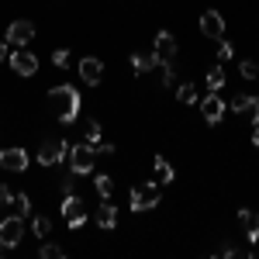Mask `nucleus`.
<instances>
[{"instance_id":"9d476101","label":"nucleus","mask_w":259,"mask_h":259,"mask_svg":"<svg viewBox=\"0 0 259 259\" xmlns=\"http://www.w3.org/2000/svg\"><path fill=\"white\" fill-rule=\"evenodd\" d=\"M11 69L18 73V76H35L38 73V59H35V52H28V49H18V52H11Z\"/></svg>"},{"instance_id":"c85d7f7f","label":"nucleus","mask_w":259,"mask_h":259,"mask_svg":"<svg viewBox=\"0 0 259 259\" xmlns=\"http://www.w3.org/2000/svg\"><path fill=\"white\" fill-rule=\"evenodd\" d=\"M87 142H90V145H97V142H100V124H97V121H87Z\"/></svg>"},{"instance_id":"20e7f679","label":"nucleus","mask_w":259,"mask_h":259,"mask_svg":"<svg viewBox=\"0 0 259 259\" xmlns=\"http://www.w3.org/2000/svg\"><path fill=\"white\" fill-rule=\"evenodd\" d=\"M21 239H24V218L21 214L0 218V242H4V249H18Z\"/></svg>"},{"instance_id":"ddd939ff","label":"nucleus","mask_w":259,"mask_h":259,"mask_svg":"<svg viewBox=\"0 0 259 259\" xmlns=\"http://www.w3.org/2000/svg\"><path fill=\"white\" fill-rule=\"evenodd\" d=\"M152 52H156L159 62H173L177 59V38H173L169 31H159V35L152 38Z\"/></svg>"},{"instance_id":"f03ea898","label":"nucleus","mask_w":259,"mask_h":259,"mask_svg":"<svg viewBox=\"0 0 259 259\" xmlns=\"http://www.w3.org/2000/svg\"><path fill=\"white\" fill-rule=\"evenodd\" d=\"M66 162H69V169L76 173V177H87V173H94V162H97V152H94V145L90 142H69V156H66Z\"/></svg>"},{"instance_id":"c756f323","label":"nucleus","mask_w":259,"mask_h":259,"mask_svg":"<svg viewBox=\"0 0 259 259\" xmlns=\"http://www.w3.org/2000/svg\"><path fill=\"white\" fill-rule=\"evenodd\" d=\"M41 259H62V249L52 245V242H45V245H41Z\"/></svg>"},{"instance_id":"7c9ffc66","label":"nucleus","mask_w":259,"mask_h":259,"mask_svg":"<svg viewBox=\"0 0 259 259\" xmlns=\"http://www.w3.org/2000/svg\"><path fill=\"white\" fill-rule=\"evenodd\" d=\"M11 200H14L11 187H4V183H0V211H4V207H11Z\"/></svg>"},{"instance_id":"6ab92c4d","label":"nucleus","mask_w":259,"mask_h":259,"mask_svg":"<svg viewBox=\"0 0 259 259\" xmlns=\"http://www.w3.org/2000/svg\"><path fill=\"white\" fill-rule=\"evenodd\" d=\"M177 97H180V104H200V94L194 83H177Z\"/></svg>"},{"instance_id":"9b49d317","label":"nucleus","mask_w":259,"mask_h":259,"mask_svg":"<svg viewBox=\"0 0 259 259\" xmlns=\"http://www.w3.org/2000/svg\"><path fill=\"white\" fill-rule=\"evenodd\" d=\"M225 100H221V94H207V97H200V114H204V121L207 124H221V118H225Z\"/></svg>"},{"instance_id":"4468645a","label":"nucleus","mask_w":259,"mask_h":259,"mask_svg":"<svg viewBox=\"0 0 259 259\" xmlns=\"http://www.w3.org/2000/svg\"><path fill=\"white\" fill-rule=\"evenodd\" d=\"M228 107H232L235 114H242V118H249V121H256V118H259V100L252 97V94H235Z\"/></svg>"},{"instance_id":"393cba45","label":"nucleus","mask_w":259,"mask_h":259,"mask_svg":"<svg viewBox=\"0 0 259 259\" xmlns=\"http://www.w3.org/2000/svg\"><path fill=\"white\" fill-rule=\"evenodd\" d=\"M11 204H14V214H21V218L31 211V200H28V194H14V200H11Z\"/></svg>"},{"instance_id":"b1692460","label":"nucleus","mask_w":259,"mask_h":259,"mask_svg":"<svg viewBox=\"0 0 259 259\" xmlns=\"http://www.w3.org/2000/svg\"><path fill=\"white\" fill-rule=\"evenodd\" d=\"M239 73H242V80H256V76H259V62L242 59V62H239Z\"/></svg>"},{"instance_id":"72a5a7b5","label":"nucleus","mask_w":259,"mask_h":259,"mask_svg":"<svg viewBox=\"0 0 259 259\" xmlns=\"http://www.w3.org/2000/svg\"><path fill=\"white\" fill-rule=\"evenodd\" d=\"M7 59H11V52H7V45L0 41V62H7Z\"/></svg>"},{"instance_id":"cd10ccee","label":"nucleus","mask_w":259,"mask_h":259,"mask_svg":"<svg viewBox=\"0 0 259 259\" xmlns=\"http://www.w3.org/2000/svg\"><path fill=\"white\" fill-rule=\"evenodd\" d=\"M52 66H56V69H66V66H69V49H56V52H52Z\"/></svg>"},{"instance_id":"1a4fd4ad","label":"nucleus","mask_w":259,"mask_h":259,"mask_svg":"<svg viewBox=\"0 0 259 259\" xmlns=\"http://www.w3.org/2000/svg\"><path fill=\"white\" fill-rule=\"evenodd\" d=\"M0 169L7 173H24L28 169V149H0Z\"/></svg>"},{"instance_id":"2f4dec72","label":"nucleus","mask_w":259,"mask_h":259,"mask_svg":"<svg viewBox=\"0 0 259 259\" xmlns=\"http://www.w3.org/2000/svg\"><path fill=\"white\" fill-rule=\"evenodd\" d=\"M94 152H97V156H111V152H114V145H111V142H104V139H100L97 145H94Z\"/></svg>"},{"instance_id":"bb28decb","label":"nucleus","mask_w":259,"mask_h":259,"mask_svg":"<svg viewBox=\"0 0 259 259\" xmlns=\"http://www.w3.org/2000/svg\"><path fill=\"white\" fill-rule=\"evenodd\" d=\"M59 194H62V197L76 194V173H73V169H69V177H62V183H59Z\"/></svg>"},{"instance_id":"39448f33","label":"nucleus","mask_w":259,"mask_h":259,"mask_svg":"<svg viewBox=\"0 0 259 259\" xmlns=\"http://www.w3.org/2000/svg\"><path fill=\"white\" fill-rule=\"evenodd\" d=\"M66 156H69V142L66 139H45L38 149L41 166H59V162H66Z\"/></svg>"},{"instance_id":"5701e85b","label":"nucleus","mask_w":259,"mask_h":259,"mask_svg":"<svg viewBox=\"0 0 259 259\" xmlns=\"http://www.w3.org/2000/svg\"><path fill=\"white\" fill-rule=\"evenodd\" d=\"M159 69H162V87H166V90L177 87V66H173V62H159Z\"/></svg>"},{"instance_id":"423d86ee","label":"nucleus","mask_w":259,"mask_h":259,"mask_svg":"<svg viewBox=\"0 0 259 259\" xmlns=\"http://www.w3.org/2000/svg\"><path fill=\"white\" fill-rule=\"evenodd\" d=\"M76 73H80V80L87 83V87H100V83H104V62H100L97 56H83V59L76 62Z\"/></svg>"},{"instance_id":"aec40b11","label":"nucleus","mask_w":259,"mask_h":259,"mask_svg":"<svg viewBox=\"0 0 259 259\" xmlns=\"http://www.w3.org/2000/svg\"><path fill=\"white\" fill-rule=\"evenodd\" d=\"M152 166H156V183H173V166L162 159V156H156Z\"/></svg>"},{"instance_id":"a878e982","label":"nucleus","mask_w":259,"mask_h":259,"mask_svg":"<svg viewBox=\"0 0 259 259\" xmlns=\"http://www.w3.org/2000/svg\"><path fill=\"white\" fill-rule=\"evenodd\" d=\"M235 59V49H232V41L218 38V62H232Z\"/></svg>"},{"instance_id":"f3484780","label":"nucleus","mask_w":259,"mask_h":259,"mask_svg":"<svg viewBox=\"0 0 259 259\" xmlns=\"http://www.w3.org/2000/svg\"><path fill=\"white\" fill-rule=\"evenodd\" d=\"M159 66V59H156V52H132V69L139 73V76H145V73H152Z\"/></svg>"},{"instance_id":"c9c22d12","label":"nucleus","mask_w":259,"mask_h":259,"mask_svg":"<svg viewBox=\"0 0 259 259\" xmlns=\"http://www.w3.org/2000/svg\"><path fill=\"white\" fill-rule=\"evenodd\" d=\"M256 80H259V76H256Z\"/></svg>"},{"instance_id":"412c9836","label":"nucleus","mask_w":259,"mask_h":259,"mask_svg":"<svg viewBox=\"0 0 259 259\" xmlns=\"http://www.w3.org/2000/svg\"><path fill=\"white\" fill-rule=\"evenodd\" d=\"M94 187H97L100 197L107 200L111 194H114V180H111V173H97V177H94Z\"/></svg>"},{"instance_id":"0eeeda50","label":"nucleus","mask_w":259,"mask_h":259,"mask_svg":"<svg viewBox=\"0 0 259 259\" xmlns=\"http://www.w3.org/2000/svg\"><path fill=\"white\" fill-rule=\"evenodd\" d=\"M62 218L69 228H83V221H87V207H83V197L80 194H69V197H62Z\"/></svg>"},{"instance_id":"4be33fe9","label":"nucleus","mask_w":259,"mask_h":259,"mask_svg":"<svg viewBox=\"0 0 259 259\" xmlns=\"http://www.w3.org/2000/svg\"><path fill=\"white\" fill-rule=\"evenodd\" d=\"M49 232H52V221L45 218V214H38V218L31 221V235H38V239H45Z\"/></svg>"},{"instance_id":"f704fd0d","label":"nucleus","mask_w":259,"mask_h":259,"mask_svg":"<svg viewBox=\"0 0 259 259\" xmlns=\"http://www.w3.org/2000/svg\"><path fill=\"white\" fill-rule=\"evenodd\" d=\"M0 252H4V242H0Z\"/></svg>"},{"instance_id":"f8f14e48","label":"nucleus","mask_w":259,"mask_h":259,"mask_svg":"<svg viewBox=\"0 0 259 259\" xmlns=\"http://www.w3.org/2000/svg\"><path fill=\"white\" fill-rule=\"evenodd\" d=\"M200 35L204 38H225V18H221V11H204L200 14Z\"/></svg>"},{"instance_id":"dca6fc26","label":"nucleus","mask_w":259,"mask_h":259,"mask_svg":"<svg viewBox=\"0 0 259 259\" xmlns=\"http://www.w3.org/2000/svg\"><path fill=\"white\" fill-rule=\"evenodd\" d=\"M239 225H242V235H245L249 242H259V214L256 211L242 207L239 211Z\"/></svg>"},{"instance_id":"f257e3e1","label":"nucleus","mask_w":259,"mask_h":259,"mask_svg":"<svg viewBox=\"0 0 259 259\" xmlns=\"http://www.w3.org/2000/svg\"><path fill=\"white\" fill-rule=\"evenodd\" d=\"M49 100H52V107H56L59 124H73V121L80 118V90H76L73 83L52 87V90H49Z\"/></svg>"},{"instance_id":"7ed1b4c3","label":"nucleus","mask_w":259,"mask_h":259,"mask_svg":"<svg viewBox=\"0 0 259 259\" xmlns=\"http://www.w3.org/2000/svg\"><path fill=\"white\" fill-rule=\"evenodd\" d=\"M162 197V183H142V187H132V194H128V204H132V211L139 214V211H152Z\"/></svg>"},{"instance_id":"2eb2a0df","label":"nucleus","mask_w":259,"mask_h":259,"mask_svg":"<svg viewBox=\"0 0 259 259\" xmlns=\"http://www.w3.org/2000/svg\"><path fill=\"white\" fill-rule=\"evenodd\" d=\"M94 221H97V228H100V232H111V228L118 225V207L111 204V197H107V200H104V204L97 207V214H94Z\"/></svg>"},{"instance_id":"6e6552de","label":"nucleus","mask_w":259,"mask_h":259,"mask_svg":"<svg viewBox=\"0 0 259 259\" xmlns=\"http://www.w3.org/2000/svg\"><path fill=\"white\" fill-rule=\"evenodd\" d=\"M35 38V24L28 18H18V21H11L7 24V41L11 45H18V49H28V41Z\"/></svg>"},{"instance_id":"473e14b6","label":"nucleus","mask_w":259,"mask_h":259,"mask_svg":"<svg viewBox=\"0 0 259 259\" xmlns=\"http://www.w3.org/2000/svg\"><path fill=\"white\" fill-rule=\"evenodd\" d=\"M252 145H256V149H259V118L252 121Z\"/></svg>"},{"instance_id":"a211bd4d","label":"nucleus","mask_w":259,"mask_h":259,"mask_svg":"<svg viewBox=\"0 0 259 259\" xmlns=\"http://www.w3.org/2000/svg\"><path fill=\"white\" fill-rule=\"evenodd\" d=\"M221 87H225V66H211V69H207V90H211V94H221Z\"/></svg>"}]
</instances>
